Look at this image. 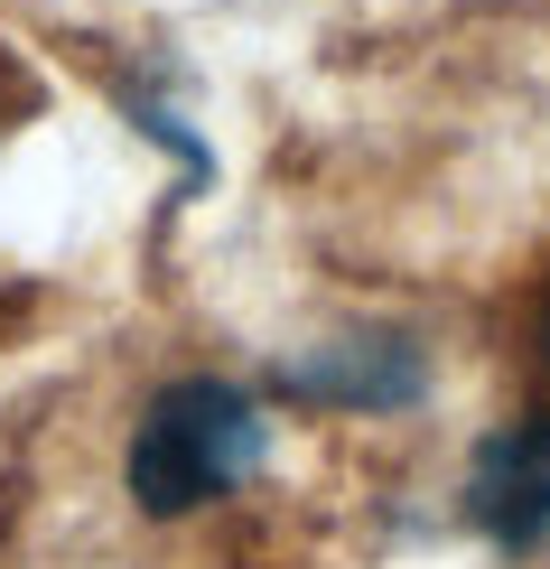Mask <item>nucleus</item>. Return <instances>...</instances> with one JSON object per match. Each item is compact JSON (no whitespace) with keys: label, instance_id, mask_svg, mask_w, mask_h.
Returning a JSON list of instances; mask_svg holds the SVG:
<instances>
[{"label":"nucleus","instance_id":"7ed1b4c3","mask_svg":"<svg viewBox=\"0 0 550 569\" xmlns=\"http://www.w3.org/2000/svg\"><path fill=\"white\" fill-rule=\"evenodd\" d=\"M280 392L327 401V411H411L429 392V365H420V346H401V337H354V346L290 355V365H280Z\"/></svg>","mask_w":550,"mask_h":569},{"label":"nucleus","instance_id":"20e7f679","mask_svg":"<svg viewBox=\"0 0 550 569\" xmlns=\"http://www.w3.org/2000/svg\"><path fill=\"white\" fill-rule=\"evenodd\" d=\"M541 355H550V308H541Z\"/></svg>","mask_w":550,"mask_h":569},{"label":"nucleus","instance_id":"f257e3e1","mask_svg":"<svg viewBox=\"0 0 550 569\" xmlns=\"http://www.w3.org/2000/svg\"><path fill=\"white\" fill-rule=\"evenodd\" d=\"M261 448H271V430H261V401L243 383H214V373H187V383H159L150 411H140L131 430V505L159 513V523H178V513L214 505V495H233L261 467Z\"/></svg>","mask_w":550,"mask_h":569},{"label":"nucleus","instance_id":"f03ea898","mask_svg":"<svg viewBox=\"0 0 550 569\" xmlns=\"http://www.w3.org/2000/svg\"><path fill=\"white\" fill-rule=\"evenodd\" d=\"M467 523L494 551H541L550 541V420H504L467 458Z\"/></svg>","mask_w":550,"mask_h":569}]
</instances>
